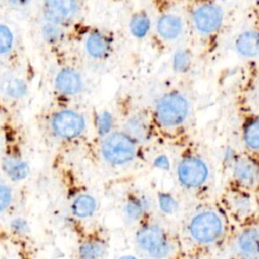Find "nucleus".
Masks as SVG:
<instances>
[{"mask_svg":"<svg viewBox=\"0 0 259 259\" xmlns=\"http://www.w3.org/2000/svg\"><path fill=\"white\" fill-rule=\"evenodd\" d=\"M155 112L161 124L175 127L185 121L189 112V103L181 93L169 92L157 101Z\"/></svg>","mask_w":259,"mask_h":259,"instance_id":"f257e3e1","label":"nucleus"},{"mask_svg":"<svg viewBox=\"0 0 259 259\" xmlns=\"http://www.w3.org/2000/svg\"><path fill=\"white\" fill-rule=\"evenodd\" d=\"M189 231L197 242L211 243L222 235L223 223L215 212L205 210L193 217L189 225Z\"/></svg>","mask_w":259,"mask_h":259,"instance_id":"f03ea898","label":"nucleus"},{"mask_svg":"<svg viewBox=\"0 0 259 259\" xmlns=\"http://www.w3.org/2000/svg\"><path fill=\"white\" fill-rule=\"evenodd\" d=\"M104 158L116 165L131 161L136 154L134 140L123 133H114L107 137L102 146Z\"/></svg>","mask_w":259,"mask_h":259,"instance_id":"7ed1b4c3","label":"nucleus"},{"mask_svg":"<svg viewBox=\"0 0 259 259\" xmlns=\"http://www.w3.org/2000/svg\"><path fill=\"white\" fill-rule=\"evenodd\" d=\"M208 173V167L205 162L196 156L183 158L177 167L179 182L190 189L203 185L207 180Z\"/></svg>","mask_w":259,"mask_h":259,"instance_id":"20e7f679","label":"nucleus"},{"mask_svg":"<svg viewBox=\"0 0 259 259\" xmlns=\"http://www.w3.org/2000/svg\"><path fill=\"white\" fill-rule=\"evenodd\" d=\"M195 29L201 34H211L222 25L224 13L221 6L212 2L198 4L191 14Z\"/></svg>","mask_w":259,"mask_h":259,"instance_id":"39448f33","label":"nucleus"},{"mask_svg":"<svg viewBox=\"0 0 259 259\" xmlns=\"http://www.w3.org/2000/svg\"><path fill=\"white\" fill-rule=\"evenodd\" d=\"M137 242L154 258H162L169 253L168 241L159 226L149 225L140 229L137 234Z\"/></svg>","mask_w":259,"mask_h":259,"instance_id":"423d86ee","label":"nucleus"},{"mask_svg":"<svg viewBox=\"0 0 259 259\" xmlns=\"http://www.w3.org/2000/svg\"><path fill=\"white\" fill-rule=\"evenodd\" d=\"M52 126L59 137L73 139L82 133L84 128V119L75 111L62 110L56 113L53 117Z\"/></svg>","mask_w":259,"mask_h":259,"instance_id":"0eeeda50","label":"nucleus"},{"mask_svg":"<svg viewBox=\"0 0 259 259\" xmlns=\"http://www.w3.org/2000/svg\"><path fill=\"white\" fill-rule=\"evenodd\" d=\"M232 174L239 186L253 187L259 182V164L249 157H238L232 165Z\"/></svg>","mask_w":259,"mask_h":259,"instance_id":"6e6552de","label":"nucleus"},{"mask_svg":"<svg viewBox=\"0 0 259 259\" xmlns=\"http://www.w3.org/2000/svg\"><path fill=\"white\" fill-rule=\"evenodd\" d=\"M77 10V3L69 0H54L44 4L45 17L52 23H61L71 18Z\"/></svg>","mask_w":259,"mask_h":259,"instance_id":"1a4fd4ad","label":"nucleus"},{"mask_svg":"<svg viewBox=\"0 0 259 259\" xmlns=\"http://www.w3.org/2000/svg\"><path fill=\"white\" fill-rule=\"evenodd\" d=\"M235 48L238 54L245 58L259 56V30L248 29L241 32L235 40Z\"/></svg>","mask_w":259,"mask_h":259,"instance_id":"9d476101","label":"nucleus"},{"mask_svg":"<svg viewBox=\"0 0 259 259\" xmlns=\"http://www.w3.org/2000/svg\"><path fill=\"white\" fill-rule=\"evenodd\" d=\"M182 19L174 14L162 15L157 22V31L161 37L167 40L178 38L183 32Z\"/></svg>","mask_w":259,"mask_h":259,"instance_id":"9b49d317","label":"nucleus"},{"mask_svg":"<svg viewBox=\"0 0 259 259\" xmlns=\"http://www.w3.org/2000/svg\"><path fill=\"white\" fill-rule=\"evenodd\" d=\"M56 86L59 91L66 94H75L80 91L82 81L78 73L71 69L61 71L56 78Z\"/></svg>","mask_w":259,"mask_h":259,"instance_id":"f8f14e48","label":"nucleus"},{"mask_svg":"<svg viewBox=\"0 0 259 259\" xmlns=\"http://www.w3.org/2000/svg\"><path fill=\"white\" fill-rule=\"evenodd\" d=\"M243 141L252 151H259V117L247 121L243 127Z\"/></svg>","mask_w":259,"mask_h":259,"instance_id":"ddd939ff","label":"nucleus"},{"mask_svg":"<svg viewBox=\"0 0 259 259\" xmlns=\"http://www.w3.org/2000/svg\"><path fill=\"white\" fill-rule=\"evenodd\" d=\"M86 49L88 53L94 58H101L105 56L108 51V41L106 37L100 32H92L86 41Z\"/></svg>","mask_w":259,"mask_h":259,"instance_id":"4468645a","label":"nucleus"},{"mask_svg":"<svg viewBox=\"0 0 259 259\" xmlns=\"http://www.w3.org/2000/svg\"><path fill=\"white\" fill-rule=\"evenodd\" d=\"M0 90L11 98L22 97L26 92V85L15 77H5L0 81Z\"/></svg>","mask_w":259,"mask_h":259,"instance_id":"2eb2a0df","label":"nucleus"},{"mask_svg":"<svg viewBox=\"0 0 259 259\" xmlns=\"http://www.w3.org/2000/svg\"><path fill=\"white\" fill-rule=\"evenodd\" d=\"M2 167L5 173L13 180L23 179L28 173L27 164L15 158H5Z\"/></svg>","mask_w":259,"mask_h":259,"instance_id":"dca6fc26","label":"nucleus"},{"mask_svg":"<svg viewBox=\"0 0 259 259\" xmlns=\"http://www.w3.org/2000/svg\"><path fill=\"white\" fill-rule=\"evenodd\" d=\"M241 250L248 255H255L259 252V233L254 229L244 231L239 238Z\"/></svg>","mask_w":259,"mask_h":259,"instance_id":"f3484780","label":"nucleus"},{"mask_svg":"<svg viewBox=\"0 0 259 259\" xmlns=\"http://www.w3.org/2000/svg\"><path fill=\"white\" fill-rule=\"evenodd\" d=\"M96 207V202L94 198L88 194H82L78 196L72 205V209L75 215L78 218L90 217Z\"/></svg>","mask_w":259,"mask_h":259,"instance_id":"a211bd4d","label":"nucleus"},{"mask_svg":"<svg viewBox=\"0 0 259 259\" xmlns=\"http://www.w3.org/2000/svg\"><path fill=\"white\" fill-rule=\"evenodd\" d=\"M131 31L137 37H144L150 29V19L147 14L140 12L131 19Z\"/></svg>","mask_w":259,"mask_h":259,"instance_id":"6ab92c4d","label":"nucleus"},{"mask_svg":"<svg viewBox=\"0 0 259 259\" xmlns=\"http://www.w3.org/2000/svg\"><path fill=\"white\" fill-rule=\"evenodd\" d=\"M192 63V57L189 51L181 49L173 56V69L177 73H185L189 70Z\"/></svg>","mask_w":259,"mask_h":259,"instance_id":"aec40b11","label":"nucleus"},{"mask_svg":"<svg viewBox=\"0 0 259 259\" xmlns=\"http://www.w3.org/2000/svg\"><path fill=\"white\" fill-rule=\"evenodd\" d=\"M102 254L103 246L98 242H85L79 249V256L81 259H99Z\"/></svg>","mask_w":259,"mask_h":259,"instance_id":"412c9836","label":"nucleus"},{"mask_svg":"<svg viewBox=\"0 0 259 259\" xmlns=\"http://www.w3.org/2000/svg\"><path fill=\"white\" fill-rule=\"evenodd\" d=\"M231 203L234 209L240 213H246L251 209V197L245 192H236L231 197Z\"/></svg>","mask_w":259,"mask_h":259,"instance_id":"4be33fe9","label":"nucleus"},{"mask_svg":"<svg viewBox=\"0 0 259 259\" xmlns=\"http://www.w3.org/2000/svg\"><path fill=\"white\" fill-rule=\"evenodd\" d=\"M159 206L163 212L171 214L177 210L178 203L171 194L161 193L159 195Z\"/></svg>","mask_w":259,"mask_h":259,"instance_id":"5701e85b","label":"nucleus"},{"mask_svg":"<svg viewBox=\"0 0 259 259\" xmlns=\"http://www.w3.org/2000/svg\"><path fill=\"white\" fill-rule=\"evenodd\" d=\"M145 208H146L145 202L141 199L135 198L126 204L125 212L131 220H138L144 213Z\"/></svg>","mask_w":259,"mask_h":259,"instance_id":"b1692460","label":"nucleus"},{"mask_svg":"<svg viewBox=\"0 0 259 259\" xmlns=\"http://www.w3.org/2000/svg\"><path fill=\"white\" fill-rule=\"evenodd\" d=\"M13 41V36L10 31V29L5 26L0 24V55L7 53Z\"/></svg>","mask_w":259,"mask_h":259,"instance_id":"393cba45","label":"nucleus"},{"mask_svg":"<svg viewBox=\"0 0 259 259\" xmlns=\"http://www.w3.org/2000/svg\"><path fill=\"white\" fill-rule=\"evenodd\" d=\"M42 33H44V37L50 42L58 41L62 37V30L55 23L46 25L42 29Z\"/></svg>","mask_w":259,"mask_h":259,"instance_id":"a878e982","label":"nucleus"},{"mask_svg":"<svg viewBox=\"0 0 259 259\" xmlns=\"http://www.w3.org/2000/svg\"><path fill=\"white\" fill-rule=\"evenodd\" d=\"M130 130L133 133V135H135L138 138H145L147 135V126H146V122L139 117H135L130 121Z\"/></svg>","mask_w":259,"mask_h":259,"instance_id":"bb28decb","label":"nucleus"},{"mask_svg":"<svg viewBox=\"0 0 259 259\" xmlns=\"http://www.w3.org/2000/svg\"><path fill=\"white\" fill-rule=\"evenodd\" d=\"M12 194L10 189L5 185L0 184V211L5 210L9 206Z\"/></svg>","mask_w":259,"mask_h":259,"instance_id":"cd10ccee","label":"nucleus"},{"mask_svg":"<svg viewBox=\"0 0 259 259\" xmlns=\"http://www.w3.org/2000/svg\"><path fill=\"white\" fill-rule=\"evenodd\" d=\"M111 126V117L108 113H102L99 119V132L101 135L106 134Z\"/></svg>","mask_w":259,"mask_h":259,"instance_id":"c85d7f7f","label":"nucleus"},{"mask_svg":"<svg viewBox=\"0 0 259 259\" xmlns=\"http://www.w3.org/2000/svg\"><path fill=\"white\" fill-rule=\"evenodd\" d=\"M154 166L158 169H161V170H164V171H167L169 170L170 168V162H169V159L167 158V156L165 155H160L158 156L155 161H154Z\"/></svg>","mask_w":259,"mask_h":259,"instance_id":"c756f323","label":"nucleus"},{"mask_svg":"<svg viewBox=\"0 0 259 259\" xmlns=\"http://www.w3.org/2000/svg\"><path fill=\"white\" fill-rule=\"evenodd\" d=\"M12 227L13 229L16 231V232H24L26 230V224L25 222H23L22 220H16L13 222L12 224Z\"/></svg>","mask_w":259,"mask_h":259,"instance_id":"7c9ffc66","label":"nucleus"},{"mask_svg":"<svg viewBox=\"0 0 259 259\" xmlns=\"http://www.w3.org/2000/svg\"><path fill=\"white\" fill-rule=\"evenodd\" d=\"M120 259H137V258H135V257H133V256H123V257H121Z\"/></svg>","mask_w":259,"mask_h":259,"instance_id":"2f4dec72","label":"nucleus"}]
</instances>
